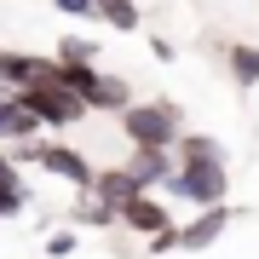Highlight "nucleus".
<instances>
[{
  "mask_svg": "<svg viewBox=\"0 0 259 259\" xmlns=\"http://www.w3.org/2000/svg\"><path fill=\"white\" fill-rule=\"evenodd\" d=\"M23 207H29V185H23V173H6V179H0V219H18Z\"/></svg>",
  "mask_w": 259,
  "mask_h": 259,
  "instance_id": "9d476101",
  "label": "nucleus"
},
{
  "mask_svg": "<svg viewBox=\"0 0 259 259\" xmlns=\"http://www.w3.org/2000/svg\"><path fill=\"white\" fill-rule=\"evenodd\" d=\"M93 40H87V35H64V40H58V64H93Z\"/></svg>",
  "mask_w": 259,
  "mask_h": 259,
  "instance_id": "ddd939ff",
  "label": "nucleus"
},
{
  "mask_svg": "<svg viewBox=\"0 0 259 259\" xmlns=\"http://www.w3.org/2000/svg\"><path fill=\"white\" fill-rule=\"evenodd\" d=\"M18 98L35 110V121H40V127H75V121L87 115V104L75 98L64 81H58V64H52V75H40V81L18 87Z\"/></svg>",
  "mask_w": 259,
  "mask_h": 259,
  "instance_id": "f257e3e1",
  "label": "nucleus"
},
{
  "mask_svg": "<svg viewBox=\"0 0 259 259\" xmlns=\"http://www.w3.org/2000/svg\"><path fill=\"white\" fill-rule=\"evenodd\" d=\"M40 75H52V64L47 58H29V52H6L0 47V87H29V81H40Z\"/></svg>",
  "mask_w": 259,
  "mask_h": 259,
  "instance_id": "423d86ee",
  "label": "nucleus"
},
{
  "mask_svg": "<svg viewBox=\"0 0 259 259\" xmlns=\"http://www.w3.org/2000/svg\"><path fill=\"white\" fill-rule=\"evenodd\" d=\"M58 12H64V18H98V6L93 0H52Z\"/></svg>",
  "mask_w": 259,
  "mask_h": 259,
  "instance_id": "dca6fc26",
  "label": "nucleus"
},
{
  "mask_svg": "<svg viewBox=\"0 0 259 259\" xmlns=\"http://www.w3.org/2000/svg\"><path fill=\"white\" fill-rule=\"evenodd\" d=\"M12 161H35L40 173L69 179L75 190H87V185H93V161H87L81 150H69V144H40V133H35V139H23L18 150H12Z\"/></svg>",
  "mask_w": 259,
  "mask_h": 259,
  "instance_id": "7ed1b4c3",
  "label": "nucleus"
},
{
  "mask_svg": "<svg viewBox=\"0 0 259 259\" xmlns=\"http://www.w3.org/2000/svg\"><path fill=\"white\" fill-rule=\"evenodd\" d=\"M196 156H219L213 139H185V144H179V161H196Z\"/></svg>",
  "mask_w": 259,
  "mask_h": 259,
  "instance_id": "2eb2a0df",
  "label": "nucleus"
},
{
  "mask_svg": "<svg viewBox=\"0 0 259 259\" xmlns=\"http://www.w3.org/2000/svg\"><path fill=\"white\" fill-rule=\"evenodd\" d=\"M133 104V93H127V81H115V75H98L93 81V93H87V110H127Z\"/></svg>",
  "mask_w": 259,
  "mask_h": 259,
  "instance_id": "1a4fd4ad",
  "label": "nucleus"
},
{
  "mask_svg": "<svg viewBox=\"0 0 259 259\" xmlns=\"http://www.w3.org/2000/svg\"><path fill=\"white\" fill-rule=\"evenodd\" d=\"M231 75L242 87H253L259 81V47H231Z\"/></svg>",
  "mask_w": 259,
  "mask_h": 259,
  "instance_id": "f8f14e48",
  "label": "nucleus"
},
{
  "mask_svg": "<svg viewBox=\"0 0 259 259\" xmlns=\"http://www.w3.org/2000/svg\"><path fill=\"white\" fill-rule=\"evenodd\" d=\"M75 219H87V225H110V219H115V207H110V202H98V196L87 190V196H81V207H75Z\"/></svg>",
  "mask_w": 259,
  "mask_h": 259,
  "instance_id": "4468645a",
  "label": "nucleus"
},
{
  "mask_svg": "<svg viewBox=\"0 0 259 259\" xmlns=\"http://www.w3.org/2000/svg\"><path fill=\"white\" fill-rule=\"evenodd\" d=\"M47 253H52V259H64V253H75V236H69V231H58V236H47Z\"/></svg>",
  "mask_w": 259,
  "mask_h": 259,
  "instance_id": "f3484780",
  "label": "nucleus"
},
{
  "mask_svg": "<svg viewBox=\"0 0 259 259\" xmlns=\"http://www.w3.org/2000/svg\"><path fill=\"white\" fill-rule=\"evenodd\" d=\"M35 133H40L35 110H29L12 87H0V144H23V139H35Z\"/></svg>",
  "mask_w": 259,
  "mask_h": 259,
  "instance_id": "39448f33",
  "label": "nucleus"
},
{
  "mask_svg": "<svg viewBox=\"0 0 259 259\" xmlns=\"http://www.w3.org/2000/svg\"><path fill=\"white\" fill-rule=\"evenodd\" d=\"M115 213L133 225V231H144V236H161V231H167V207H161V202H150L144 190H139V196H127Z\"/></svg>",
  "mask_w": 259,
  "mask_h": 259,
  "instance_id": "0eeeda50",
  "label": "nucleus"
},
{
  "mask_svg": "<svg viewBox=\"0 0 259 259\" xmlns=\"http://www.w3.org/2000/svg\"><path fill=\"white\" fill-rule=\"evenodd\" d=\"M161 185H167V190H179L185 202L213 207V202L225 196V156H196V161H179V173H167Z\"/></svg>",
  "mask_w": 259,
  "mask_h": 259,
  "instance_id": "20e7f679",
  "label": "nucleus"
},
{
  "mask_svg": "<svg viewBox=\"0 0 259 259\" xmlns=\"http://www.w3.org/2000/svg\"><path fill=\"white\" fill-rule=\"evenodd\" d=\"M6 173H18V161H12L6 150H0V179H6Z\"/></svg>",
  "mask_w": 259,
  "mask_h": 259,
  "instance_id": "a211bd4d",
  "label": "nucleus"
},
{
  "mask_svg": "<svg viewBox=\"0 0 259 259\" xmlns=\"http://www.w3.org/2000/svg\"><path fill=\"white\" fill-rule=\"evenodd\" d=\"M98 18H110V29H139V6L133 0H93Z\"/></svg>",
  "mask_w": 259,
  "mask_h": 259,
  "instance_id": "9b49d317",
  "label": "nucleus"
},
{
  "mask_svg": "<svg viewBox=\"0 0 259 259\" xmlns=\"http://www.w3.org/2000/svg\"><path fill=\"white\" fill-rule=\"evenodd\" d=\"M225 225H231V213H225L219 202H213V207H207L196 225H185V231H167V242H179V248H207V242L225 231Z\"/></svg>",
  "mask_w": 259,
  "mask_h": 259,
  "instance_id": "6e6552de",
  "label": "nucleus"
},
{
  "mask_svg": "<svg viewBox=\"0 0 259 259\" xmlns=\"http://www.w3.org/2000/svg\"><path fill=\"white\" fill-rule=\"evenodd\" d=\"M121 133L133 139V150H173L179 144V110L173 104H127Z\"/></svg>",
  "mask_w": 259,
  "mask_h": 259,
  "instance_id": "f03ea898",
  "label": "nucleus"
}]
</instances>
